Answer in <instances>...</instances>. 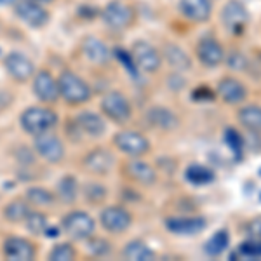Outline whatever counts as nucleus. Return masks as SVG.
<instances>
[{
	"label": "nucleus",
	"mask_w": 261,
	"mask_h": 261,
	"mask_svg": "<svg viewBox=\"0 0 261 261\" xmlns=\"http://www.w3.org/2000/svg\"><path fill=\"white\" fill-rule=\"evenodd\" d=\"M247 94L249 91H247L246 84L231 75L223 77L216 86V96H220L226 105H231V107L242 105L247 99Z\"/></svg>",
	"instance_id": "obj_15"
},
{
	"label": "nucleus",
	"mask_w": 261,
	"mask_h": 261,
	"mask_svg": "<svg viewBox=\"0 0 261 261\" xmlns=\"http://www.w3.org/2000/svg\"><path fill=\"white\" fill-rule=\"evenodd\" d=\"M99 18L107 28L113 32H124L130 28L136 21V11L130 4L124 0H110L101 9Z\"/></svg>",
	"instance_id": "obj_2"
},
{
	"label": "nucleus",
	"mask_w": 261,
	"mask_h": 261,
	"mask_svg": "<svg viewBox=\"0 0 261 261\" xmlns=\"http://www.w3.org/2000/svg\"><path fill=\"white\" fill-rule=\"evenodd\" d=\"M81 53L87 61L92 63V65L105 66L110 63L113 50L108 47L103 40L98 39V37L87 35L86 39H82L81 42Z\"/></svg>",
	"instance_id": "obj_17"
},
{
	"label": "nucleus",
	"mask_w": 261,
	"mask_h": 261,
	"mask_svg": "<svg viewBox=\"0 0 261 261\" xmlns=\"http://www.w3.org/2000/svg\"><path fill=\"white\" fill-rule=\"evenodd\" d=\"M4 68H6L7 75L14 79L16 82L24 84L35 75V63L27 54L19 53V50H12L4 58Z\"/></svg>",
	"instance_id": "obj_11"
},
{
	"label": "nucleus",
	"mask_w": 261,
	"mask_h": 261,
	"mask_svg": "<svg viewBox=\"0 0 261 261\" xmlns=\"http://www.w3.org/2000/svg\"><path fill=\"white\" fill-rule=\"evenodd\" d=\"M146 120L150 122L151 127L161 130H174L179 127V117L171 108L162 107V105L150 107L146 112Z\"/></svg>",
	"instance_id": "obj_23"
},
{
	"label": "nucleus",
	"mask_w": 261,
	"mask_h": 261,
	"mask_svg": "<svg viewBox=\"0 0 261 261\" xmlns=\"http://www.w3.org/2000/svg\"><path fill=\"white\" fill-rule=\"evenodd\" d=\"M75 124L82 134H87L91 138H101L107 133V122L99 113L94 112H82L75 117Z\"/></svg>",
	"instance_id": "obj_24"
},
{
	"label": "nucleus",
	"mask_w": 261,
	"mask_h": 261,
	"mask_svg": "<svg viewBox=\"0 0 261 261\" xmlns=\"http://www.w3.org/2000/svg\"><path fill=\"white\" fill-rule=\"evenodd\" d=\"M19 124L24 133L35 138L42 133H47V130L56 127L58 113L45 107H32L21 113Z\"/></svg>",
	"instance_id": "obj_3"
},
{
	"label": "nucleus",
	"mask_w": 261,
	"mask_h": 261,
	"mask_svg": "<svg viewBox=\"0 0 261 261\" xmlns=\"http://www.w3.org/2000/svg\"><path fill=\"white\" fill-rule=\"evenodd\" d=\"M223 141L233 155V161L241 162L244 159V148H246V141H244L242 134L235 127H226L223 130Z\"/></svg>",
	"instance_id": "obj_30"
},
{
	"label": "nucleus",
	"mask_w": 261,
	"mask_h": 261,
	"mask_svg": "<svg viewBox=\"0 0 261 261\" xmlns=\"http://www.w3.org/2000/svg\"><path fill=\"white\" fill-rule=\"evenodd\" d=\"M164 226L172 235L192 237L199 235L207 228V220L204 216H169L164 220Z\"/></svg>",
	"instance_id": "obj_12"
},
{
	"label": "nucleus",
	"mask_w": 261,
	"mask_h": 261,
	"mask_svg": "<svg viewBox=\"0 0 261 261\" xmlns=\"http://www.w3.org/2000/svg\"><path fill=\"white\" fill-rule=\"evenodd\" d=\"M23 223L28 228V231L33 235H44L45 230H47V218L40 211H30Z\"/></svg>",
	"instance_id": "obj_34"
},
{
	"label": "nucleus",
	"mask_w": 261,
	"mask_h": 261,
	"mask_svg": "<svg viewBox=\"0 0 261 261\" xmlns=\"http://www.w3.org/2000/svg\"><path fill=\"white\" fill-rule=\"evenodd\" d=\"M195 56L202 66L205 68H216L225 63L226 50L216 37L204 35L200 37L195 45Z\"/></svg>",
	"instance_id": "obj_10"
},
{
	"label": "nucleus",
	"mask_w": 261,
	"mask_h": 261,
	"mask_svg": "<svg viewBox=\"0 0 261 261\" xmlns=\"http://www.w3.org/2000/svg\"><path fill=\"white\" fill-rule=\"evenodd\" d=\"M14 16L21 23H24L28 28L33 30H42L49 24L50 21V12L44 4L33 2V0H18L12 6Z\"/></svg>",
	"instance_id": "obj_5"
},
{
	"label": "nucleus",
	"mask_w": 261,
	"mask_h": 261,
	"mask_svg": "<svg viewBox=\"0 0 261 261\" xmlns=\"http://www.w3.org/2000/svg\"><path fill=\"white\" fill-rule=\"evenodd\" d=\"M162 60L167 63V66H171L174 71H190L192 70V58L181 45L174 44V42H166L162 47Z\"/></svg>",
	"instance_id": "obj_22"
},
{
	"label": "nucleus",
	"mask_w": 261,
	"mask_h": 261,
	"mask_svg": "<svg viewBox=\"0 0 261 261\" xmlns=\"http://www.w3.org/2000/svg\"><path fill=\"white\" fill-rule=\"evenodd\" d=\"M89 241V251L92 252L94 256H98V258H101V256H107L108 252L112 251V244L107 241V239H103V237H89L87 239Z\"/></svg>",
	"instance_id": "obj_38"
},
{
	"label": "nucleus",
	"mask_w": 261,
	"mask_h": 261,
	"mask_svg": "<svg viewBox=\"0 0 261 261\" xmlns=\"http://www.w3.org/2000/svg\"><path fill=\"white\" fill-rule=\"evenodd\" d=\"M61 228L73 241H87L96 231L94 220L84 211H71L61 220Z\"/></svg>",
	"instance_id": "obj_8"
},
{
	"label": "nucleus",
	"mask_w": 261,
	"mask_h": 261,
	"mask_svg": "<svg viewBox=\"0 0 261 261\" xmlns=\"http://www.w3.org/2000/svg\"><path fill=\"white\" fill-rule=\"evenodd\" d=\"M214 98H216V91H213L207 86H200L192 92L193 101H213Z\"/></svg>",
	"instance_id": "obj_39"
},
{
	"label": "nucleus",
	"mask_w": 261,
	"mask_h": 261,
	"mask_svg": "<svg viewBox=\"0 0 261 261\" xmlns=\"http://www.w3.org/2000/svg\"><path fill=\"white\" fill-rule=\"evenodd\" d=\"M246 233L247 237L261 239V216L252 218V220L246 223Z\"/></svg>",
	"instance_id": "obj_40"
},
{
	"label": "nucleus",
	"mask_w": 261,
	"mask_h": 261,
	"mask_svg": "<svg viewBox=\"0 0 261 261\" xmlns=\"http://www.w3.org/2000/svg\"><path fill=\"white\" fill-rule=\"evenodd\" d=\"M35 151L39 157H42L49 164H60L66 153L65 143L61 141L60 136L53 134L50 130L35 136Z\"/></svg>",
	"instance_id": "obj_13"
},
{
	"label": "nucleus",
	"mask_w": 261,
	"mask_h": 261,
	"mask_svg": "<svg viewBox=\"0 0 261 261\" xmlns=\"http://www.w3.org/2000/svg\"><path fill=\"white\" fill-rule=\"evenodd\" d=\"M122 256L129 261H151L155 259V251L150 249L146 242L136 239L125 244V247L122 249Z\"/></svg>",
	"instance_id": "obj_27"
},
{
	"label": "nucleus",
	"mask_w": 261,
	"mask_h": 261,
	"mask_svg": "<svg viewBox=\"0 0 261 261\" xmlns=\"http://www.w3.org/2000/svg\"><path fill=\"white\" fill-rule=\"evenodd\" d=\"M185 179L190 185H193V187H205V185L214 183L216 172L211 167L202 166V164H190L185 169Z\"/></svg>",
	"instance_id": "obj_26"
},
{
	"label": "nucleus",
	"mask_w": 261,
	"mask_h": 261,
	"mask_svg": "<svg viewBox=\"0 0 261 261\" xmlns=\"http://www.w3.org/2000/svg\"><path fill=\"white\" fill-rule=\"evenodd\" d=\"M33 2H39V4H44V6H49V4L56 2V0H33Z\"/></svg>",
	"instance_id": "obj_43"
},
{
	"label": "nucleus",
	"mask_w": 261,
	"mask_h": 261,
	"mask_svg": "<svg viewBox=\"0 0 261 261\" xmlns=\"http://www.w3.org/2000/svg\"><path fill=\"white\" fill-rule=\"evenodd\" d=\"M230 246V231L226 228H220L218 231H214L211 237L207 239L204 246V252L211 258H218L223 252L228 249Z\"/></svg>",
	"instance_id": "obj_28"
},
{
	"label": "nucleus",
	"mask_w": 261,
	"mask_h": 261,
	"mask_svg": "<svg viewBox=\"0 0 261 261\" xmlns=\"http://www.w3.org/2000/svg\"><path fill=\"white\" fill-rule=\"evenodd\" d=\"M101 112L115 124H127L133 117L130 101L120 91H108L101 99Z\"/></svg>",
	"instance_id": "obj_7"
},
{
	"label": "nucleus",
	"mask_w": 261,
	"mask_h": 261,
	"mask_svg": "<svg viewBox=\"0 0 261 261\" xmlns=\"http://www.w3.org/2000/svg\"><path fill=\"white\" fill-rule=\"evenodd\" d=\"M30 204L27 202V199L21 200V199H16L9 202L4 209V218H6L9 223H23L27 220L28 213H30Z\"/></svg>",
	"instance_id": "obj_32"
},
{
	"label": "nucleus",
	"mask_w": 261,
	"mask_h": 261,
	"mask_svg": "<svg viewBox=\"0 0 261 261\" xmlns=\"http://www.w3.org/2000/svg\"><path fill=\"white\" fill-rule=\"evenodd\" d=\"M167 86L176 92V91L183 89V87H187V79L181 75V71H174V73L167 77Z\"/></svg>",
	"instance_id": "obj_41"
},
{
	"label": "nucleus",
	"mask_w": 261,
	"mask_h": 261,
	"mask_svg": "<svg viewBox=\"0 0 261 261\" xmlns=\"http://www.w3.org/2000/svg\"><path fill=\"white\" fill-rule=\"evenodd\" d=\"M99 223L110 233H124L133 225V214L120 205H108L101 211Z\"/></svg>",
	"instance_id": "obj_14"
},
{
	"label": "nucleus",
	"mask_w": 261,
	"mask_h": 261,
	"mask_svg": "<svg viewBox=\"0 0 261 261\" xmlns=\"http://www.w3.org/2000/svg\"><path fill=\"white\" fill-rule=\"evenodd\" d=\"M18 2V0H0V6H14V4Z\"/></svg>",
	"instance_id": "obj_42"
},
{
	"label": "nucleus",
	"mask_w": 261,
	"mask_h": 261,
	"mask_svg": "<svg viewBox=\"0 0 261 261\" xmlns=\"http://www.w3.org/2000/svg\"><path fill=\"white\" fill-rule=\"evenodd\" d=\"M130 56L136 68L143 73H157L162 68V53L148 40H136L130 47Z\"/></svg>",
	"instance_id": "obj_6"
},
{
	"label": "nucleus",
	"mask_w": 261,
	"mask_h": 261,
	"mask_svg": "<svg viewBox=\"0 0 261 261\" xmlns=\"http://www.w3.org/2000/svg\"><path fill=\"white\" fill-rule=\"evenodd\" d=\"M225 61L226 66L233 71H246L247 66H249V61H247V58L244 56L241 50H231L228 56H225Z\"/></svg>",
	"instance_id": "obj_37"
},
{
	"label": "nucleus",
	"mask_w": 261,
	"mask_h": 261,
	"mask_svg": "<svg viewBox=\"0 0 261 261\" xmlns=\"http://www.w3.org/2000/svg\"><path fill=\"white\" fill-rule=\"evenodd\" d=\"M56 197L66 205L73 204V202L77 200V197H79L77 179H75L73 176H70V174L63 176V178L58 181V185H56Z\"/></svg>",
	"instance_id": "obj_29"
},
{
	"label": "nucleus",
	"mask_w": 261,
	"mask_h": 261,
	"mask_svg": "<svg viewBox=\"0 0 261 261\" xmlns=\"http://www.w3.org/2000/svg\"><path fill=\"white\" fill-rule=\"evenodd\" d=\"M237 120L246 130L252 134H261V105H244L237 112Z\"/></svg>",
	"instance_id": "obj_25"
},
{
	"label": "nucleus",
	"mask_w": 261,
	"mask_h": 261,
	"mask_svg": "<svg viewBox=\"0 0 261 261\" xmlns=\"http://www.w3.org/2000/svg\"><path fill=\"white\" fill-rule=\"evenodd\" d=\"M178 11L192 23H205L213 16V0H179Z\"/></svg>",
	"instance_id": "obj_19"
},
{
	"label": "nucleus",
	"mask_w": 261,
	"mask_h": 261,
	"mask_svg": "<svg viewBox=\"0 0 261 261\" xmlns=\"http://www.w3.org/2000/svg\"><path fill=\"white\" fill-rule=\"evenodd\" d=\"M221 24L231 37H241L249 24V11L242 0H226L220 12Z\"/></svg>",
	"instance_id": "obj_4"
},
{
	"label": "nucleus",
	"mask_w": 261,
	"mask_h": 261,
	"mask_svg": "<svg viewBox=\"0 0 261 261\" xmlns=\"http://www.w3.org/2000/svg\"><path fill=\"white\" fill-rule=\"evenodd\" d=\"M33 92L39 98L42 103L53 105L56 103L58 98H60V91H58V81L53 77V73L47 70H39L33 75Z\"/></svg>",
	"instance_id": "obj_16"
},
{
	"label": "nucleus",
	"mask_w": 261,
	"mask_h": 261,
	"mask_svg": "<svg viewBox=\"0 0 261 261\" xmlns=\"http://www.w3.org/2000/svg\"><path fill=\"white\" fill-rule=\"evenodd\" d=\"M58 81V91H60V98H63L70 105H84L91 99L92 89L89 87L81 75H77L71 70H63L60 73Z\"/></svg>",
	"instance_id": "obj_1"
},
{
	"label": "nucleus",
	"mask_w": 261,
	"mask_h": 261,
	"mask_svg": "<svg viewBox=\"0 0 261 261\" xmlns=\"http://www.w3.org/2000/svg\"><path fill=\"white\" fill-rule=\"evenodd\" d=\"M115 157L107 148H94L82 159V167L91 174L105 176L112 171Z\"/></svg>",
	"instance_id": "obj_20"
},
{
	"label": "nucleus",
	"mask_w": 261,
	"mask_h": 261,
	"mask_svg": "<svg viewBox=\"0 0 261 261\" xmlns=\"http://www.w3.org/2000/svg\"><path fill=\"white\" fill-rule=\"evenodd\" d=\"M124 174L130 181L143 185V187H151V185L157 183V171L148 162L141 161L140 157H134L133 161L124 164Z\"/></svg>",
	"instance_id": "obj_18"
},
{
	"label": "nucleus",
	"mask_w": 261,
	"mask_h": 261,
	"mask_svg": "<svg viewBox=\"0 0 261 261\" xmlns=\"http://www.w3.org/2000/svg\"><path fill=\"white\" fill-rule=\"evenodd\" d=\"M77 258V251L71 244H58L54 246L49 252V259L50 261H71Z\"/></svg>",
	"instance_id": "obj_35"
},
{
	"label": "nucleus",
	"mask_w": 261,
	"mask_h": 261,
	"mask_svg": "<svg viewBox=\"0 0 261 261\" xmlns=\"http://www.w3.org/2000/svg\"><path fill=\"white\" fill-rule=\"evenodd\" d=\"M237 254L244 259H261V239L247 237L239 244Z\"/></svg>",
	"instance_id": "obj_33"
},
{
	"label": "nucleus",
	"mask_w": 261,
	"mask_h": 261,
	"mask_svg": "<svg viewBox=\"0 0 261 261\" xmlns=\"http://www.w3.org/2000/svg\"><path fill=\"white\" fill-rule=\"evenodd\" d=\"M24 199L33 207H53L54 202H56V195L53 192H49L47 188L32 187L24 193Z\"/></svg>",
	"instance_id": "obj_31"
},
{
	"label": "nucleus",
	"mask_w": 261,
	"mask_h": 261,
	"mask_svg": "<svg viewBox=\"0 0 261 261\" xmlns=\"http://www.w3.org/2000/svg\"><path fill=\"white\" fill-rule=\"evenodd\" d=\"M84 197L91 204H101V202L107 199V188L99 183H87L84 187Z\"/></svg>",
	"instance_id": "obj_36"
},
{
	"label": "nucleus",
	"mask_w": 261,
	"mask_h": 261,
	"mask_svg": "<svg viewBox=\"0 0 261 261\" xmlns=\"http://www.w3.org/2000/svg\"><path fill=\"white\" fill-rule=\"evenodd\" d=\"M4 256L7 259H14V261H32L35 259L37 249L33 246V242H30L28 239L23 237H7L4 241Z\"/></svg>",
	"instance_id": "obj_21"
},
{
	"label": "nucleus",
	"mask_w": 261,
	"mask_h": 261,
	"mask_svg": "<svg viewBox=\"0 0 261 261\" xmlns=\"http://www.w3.org/2000/svg\"><path fill=\"white\" fill-rule=\"evenodd\" d=\"M113 145L122 153L129 155V157H143L150 151V141L145 134L138 133L133 129L119 130L113 136Z\"/></svg>",
	"instance_id": "obj_9"
}]
</instances>
